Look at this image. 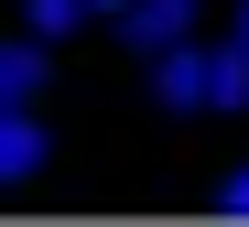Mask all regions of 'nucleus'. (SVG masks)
Listing matches in <instances>:
<instances>
[{"instance_id":"obj_1","label":"nucleus","mask_w":249,"mask_h":227,"mask_svg":"<svg viewBox=\"0 0 249 227\" xmlns=\"http://www.w3.org/2000/svg\"><path fill=\"white\" fill-rule=\"evenodd\" d=\"M152 98H162V108H217V54H206V43L152 54Z\"/></svg>"},{"instance_id":"obj_2","label":"nucleus","mask_w":249,"mask_h":227,"mask_svg":"<svg viewBox=\"0 0 249 227\" xmlns=\"http://www.w3.org/2000/svg\"><path fill=\"white\" fill-rule=\"evenodd\" d=\"M184 33H195V0H130V11H119V43H130V54H174Z\"/></svg>"},{"instance_id":"obj_3","label":"nucleus","mask_w":249,"mask_h":227,"mask_svg":"<svg viewBox=\"0 0 249 227\" xmlns=\"http://www.w3.org/2000/svg\"><path fill=\"white\" fill-rule=\"evenodd\" d=\"M33 173H44V119L0 108V184H33Z\"/></svg>"},{"instance_id":"obj_4","label":"nucleus","mask_w":249,"mask_h":227,"mask_svg":"<svg viewBox=\"0 0 249 227\" xmlns=\"http://www.w3.org/2000/svg\"><path fill=\"white\" fill-rule=\"evenodd\" d=\"M33 98H44V33L0 54V108H33Z\"/></svg>"},{"instance_id":"obj_5","label":"nucleus","mask_w":249,"mask_h":227,"mask_svg":"<svg viewBox=\"0 0 249 227\" xmlns=\"http://www.w3.org/2000/svg\"><path fill=\"white\" fill-rule=\"evenodd\" d=\"M217 108H249V43H217Z\"/></svg>"},{"instance_id":"obj_6","label":"nucleus","mask_w":249,"mask_h":227,"mask_svg":"<svg viewBox=\"0 0 249 227\" xmlns=\"http://www.w3.org/2000/svg\"><path fill=\"white\" fill-rule=\"evenodd\" d=\"M22 11H33V33L54 43V33H76V22H87V0H22Z\"/></svg>"},{"instance_id":"obj_7","label":"nucleus","mask_w":249,"mask_h":227,"mask_svg":"<svg viewBox=\"0 0 249 227\" xmlns=\"http://www.w3.org/2000/svg\"><path fill=\"white\" fill-rule=\"evenodd\" d=\"M217 216H249V162H238L228 184H217Z\"/></svg>"},{"instance_id":"obj_8","label":"nucleus","mask_w":249,"mask_h":227,"mask_svg":"<svg viewBox=\"0 0 249 227\" xmlns=\"http://www.w3.org/2000/svg\"><path fill=\"white\" fill-rule=\"evenodd\" d=\"M87 11H108V22H119V11H130V0H87Z\"/></svg>"},{"instance_id":"obj_9","label":"nucleus","mask_w":249,"mask_h":227,"mask_svg":"<svg viewBox=\"0 0 249 227\" xmlns=\"http://www.w3.org/2000/svg\"><path fill=\"white\" fill-rule=\"evenodd\" d=\"M238 43H249V0H238Z\"/></svg>"}]
</instances>
